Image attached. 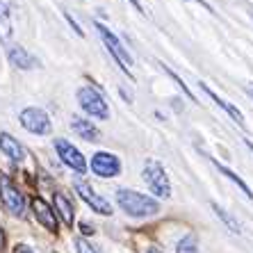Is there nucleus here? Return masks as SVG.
Wrapping results in <instances>:
<instances>
[{
	"label": "nucleus",
	"mask_w": 253,
	"mask_h": 253,
	"mask_svg": "<svg viewBox=\"0 0 253 253\" xmlns=\"http://www.w3.org/2000/svg\"><path fill=\"white\" fill-rule=\"evenodd\" d=\"M119 208L130 217H153L160 212V203L146 194H139L135 189H119L117 192Z\"/></svg>",
	"instance_id": "f257e3e1"
},
{
	"label": "nucleus",
	"mask_w": 253,
	"mask_h": 253,
	"mask_svg": "<svg viewBox=\"0 0 253 253\" xmlns=\"http://www.w3.org/2000/svg\"><path fill=\"white\" fill-rule=\"evenodd\" d=\"M78 103L83 107V112L89 114L91 119H100L105 121L110 117V107H107L105 96L100 94L98 87H91V84H84V87L78 89Z\"/></svg>",
	"instance_id": "f03ea898"
},
{
	"label": "nucleus",
	"mask_w": 253,
	"mask_h": 253,
	"mask_svg": "<svg viewBox=\"0 0 253 253\" xmlns=\"http://www.w3.org/2000/svg\"><path fill=\"white\" fill-rule=\"evenodd\" d=\"M96 30H98L100 39H103V43H105V48L110 50V55H112L114 59H117V64L121 66V71H124L128 78H132V71H130V66H132V57H130L128 48L124 46V43L119 42V37L114 35L110 28H105V25L96 23Z\"/></svg>",
	"instance_id": "7ed1b4c3"
},
{
	"label": "nucleus",
	"mask_w": 253,
	"mask_h": 253,
	"mask_svg": "<svg viewBox=\"0 0 253 253\" xmlns=\"http://www.w3.org/2000/svg\"><path fill=\"white\" fill-rule=\"evenodd\" d=\"M141 176H144V183L148 185V189H151L155 196H160V199H169V196H171L169 176H167L165 167L160 165V162H155V160H148L146 165H144Z\"/></svg>",
	"instance_id": "20e7f679"
},
{
	"label": "nucleus",
	"mask_w": 253,
	"mask_h": 253,
	"mask_svg": "<svg viewBox=\"0 0 253 253\" xmlns=\"http://www.w3.org/2000/svg\"><path fill=\"white\" fill-rule=\"evenodd\" d=\"M0 201L7 208V212H12L16 217H23L25 212V196L18 192V187H14V183L5 173H0Z\"/></svg>",
	"instance_id": "39448f33"
},
{
	"label": "nucleus",
	"mask_w": 253,
	"mask_h": 253,
	"mask_svg": "<svg viewBox=\"0 0 253 253\" xmlns=\"http://www.w3.org/2000/svg\"><path fill=\"white\" fill-rule=\"evenodd\" d=\"M18 119H21V126L32 135H48L50 132V119L39 107H25Z\"/></svg>",
	"instance_id": "423d86ee"
},
{
	"label": "nucleus",
	"mask_w": 253,
	"mask_h": 253,
	"mask_svg": "<svg viewBox=\"0 0 253 253\" xmlns=\"http://www.w3.org/2000/svg\"><path fill=\"white\" fill-rule=\"evenodd\" d=\"M55 151H57V155H59V160L64 162L69 169H73L76 173H84L87 171V160L83 158V153L78 151L71 141H66V139H55Z\"/></svg>",
	"instance_id": "0eeeda50"
},
{
	"label": "nucleus",
	"mask_w": 253,
	"mask_h": 253,
	"mask_svg": "<svg viewBox=\"0 0 253 253\" xmlns=\"http://www.w3.org/2000/svg\"><path fill=\"white\" fill-rule=\"evenodd\" d=\"M91 171L100 178H114V176H119V171H121V162H119L117 155L100 151V153H96L94 158H91Z\"/></svg>",
	"instance_id": "6e6552de"
},
{
	"label": "nucleus",
	"mask_w": 253,
	"mask_h": 253,
	"mask_svg": "<svg viewBox=\"0 0 253 253\" xmlns=\"http://www.w3.org/2000/svg\"><path fill=\"white\" fill-rule=\"evenodd\" d=\"M76 192L80 194V199H83L94 212L105 214V217H110V214H112V206H110V203H107V201L103 199L100 194H96L91 185H87V183H83V180H80V183H76Z\"/></svg>",
	"instance_id": "1a4fd4ad"
},
{
	"label": "nucleus",
	"mask_w": 253,
	"mask_h": 253,
	"mask_svg": "<svg viewBox=\"0 0 253 253\" xmlns=\"http://www.w3.org/2000/svg\"><path fill=\"white\" fill-rule=\"evenodd\" d=\"M7 59H9V64L16 66V69H21V71H30V69H35V66H39V59L23 46H12L9 48V50H7Z\"/></svg>",
	"instance_id": "9d476101"
},
{
	"label": "nucleus",
	"mask_w": 253,
	"mask_h": 253,
	"mask_svg": "<svg viewBox=\"0 0 253 253\" xmlns=\"http://www.w3.org/2000/svg\"><path fill=\"white\" fill-rule=\"evenodd\" d=\"M32 212H35L37 221L42 226H46L48 230H57V219H55L53 208L48 206L43 199H35L32 201Z\"/></svg>",
	"instance_id": "9b49d317"
},
{
	"label": "nucleus",
	"mask_w": 253,
	"mask_h": 253,
	"mask_svg": "<svg viewBox=\"0 0 253 253\" xmlns=\"http://www.w3.org/2000/svg\"><path fill=\"white\" fill-rule=\"evenodd\" d=\"M0 151L12 160V162H23V158H25V151H23V146L18 144V139H14V137L7 135V132H0Z\"/></svg>",
	"instance_id": "f8f14e48"
},
{
	"label": "nucleus",
	"mask_w": 253,
	"mask_h": 253,
	"mask_svg": "<svg viewBox=\"0 0 253 253\" xmlns=\"http://www.w3.org/2000/svg\"><path fill=\"white\" fill-rule=\"evenodd\" d=\"M201 89H203V91H206V94H208V96H210V98H212V100H214V103H217V105H219V107H221V110H224V112H226V114H228V117H230V119H233V121H235V124H237V126H244V117H242V112H240V110H237V107H235V105H230V103H226V100H224V98H221V96H219V94H217V91H212V89H210V87H208V84H206V83H201Z\"/></svg>",
	"instance_id": "ddd939ff"
},
{
	"label": "nucleus",
	"mask_w": 253,
	"mask_h": 253,
	"mask_svg": "<svg viewBox=\"0 0 253 253\" xmlns=\"http://www.w3.org/2000/svg\"><path fill=\"white\" fill-rule=\"evenodd\" d=\"M71 128H73V132H76L78 137H83V139H87V141H98V137H100L98 128H96L91 121H87V119L73 117L71 119Z\"/></svg>",
	"instance_id": "4468645a"
},
{
	"label": "nucleus",
	"mask_w": 253,
	"mask_h": 253,
	"mask_svg": "<svg viewBox=\"0 0 253 253\" xmlns=\"http://www.w3.org/2000/svg\"><path fill=\"white\" fill-rule=\"evenodd\" d=\"M55 210L59 212V217L66 226H73V203L62 192H55Z\"/></svg>",
	"instance_id": "2eb2a0df"
},
{
	"label": "nucleus",
	"mask_w": 253,
	"mask_h": 253,
	"mask_svg": "<svg viewBox=\"0 0 253 253\" xmlns=\"http://www.w3.org/2000/svg\"><path fill=\"white\" fill-rule=\"evenodd\" d=\"M12 37V16L5 2H0V42H7Z\"/></svg>",
	"instance_id": "dca6fc26"
},
{
	"label": "nucleus",
	"mask_w": 253,
	"mask_h": 253,
	"mask_svg": "<svg viewBox=\"0 0 253 253\" xmlns=\"http://www.w3.org/2000/svg\"><path fill=\"white\" fill-rule=\"evenodd\" d=\"M214 167H217V169H219V171H221V173H224V176H226V178H228V180H233V183H235V185H237V187H240V189H242V192H244V194H247V196H249V199H253V194H251V189H249V185H247V183H244V180H242V178H240V176H237L235 171H230V169H228V167H224V165H219V162H214Z\"/></svg>",
	"instance_id": "f3484780"
},
{
	"label": "nucleus",
	"mask_w": 253,
	"mask_h": 253,
	"mask_svg": "<svg viewBox=\"0 0 253 253\" xmlns=\"http://www.w3.org/2000/svg\"><path fill=\"white\" fill-rule=\"evenodd\" d=\"M212 210L217 212V217L221 219V221H224V224L228 226V228L233 230V233H242V228H240V224L235 221V217H233V214H228V212H226L221 206H217V203H212Z\"/></svg>",
	"instance_id": "a211bd4d"
},
{
	"label": "nucleus",
	"mask_w": 253,
	"mask_h": 253,
	"mask_svg": "<svg viewBox=\"0 0 253 253\" xmlns=\"http://www.w3.org/2000/svg\"><path fill=\"white\" fill-rule=\"evenodd\" d=\"M176 253H199V242L194 235H185L183 240L178 242Z\"/></svg>",
	"instance_id": "6ab92c4d"
},
{
	"label": "nucleus",
	"mask_w": 253,
	"mask_h": 253,
	"mask_svg": "<svg viewBox=\"0 0 253 253\" xmlns=\"http://www.w3.org/2000/svg\"><path fill=\"white\" fill-rule=\"evenodd\" d=\"M162 69H165V71H167V73H169V76H171V78H173V80H176V84H178V87H180V89H183V91H185V96H187V98H192V103H196L194 94H192V91H189V87H187V84H185V83H183V80H180V76H178V73H173V71H171V69H169V66H165V64H162Z\"/></svg>",
	"instance_id": "aec40b11"
},
{
	"label": "nucleus",
	"mask_w": 253,
	"mask_h": 253,
	"mask_svg": "<svg viewBox=\"0 0 253 253\" xmlns=\"http://www.w3.org/2000/svg\"><path fill=\"white\" fill-rule=\"evenodd\" d=\"M76 249H78V253H100L98 249H96L91 242L84 240V237H78L76 240Z\"/></svg>",
	"instance_id": "412c9836"
},
{
	"label": "nucleus",
	"mask_w": 253,
	"mask_h": 253,
	"mask_svg": "<svg viewBox=\"0 0 253 253\" xmlns=\"http://www.w3.org/2000/svg\"><path fill=\"white\" fill-rule=\"evenodd\" d=\"M66 21H69V23H71V25H73V30H76L78 35L83 37V30H80V25H78V23H76V21H73V18H71V16H69V14H66Z\"/></svg>",
	"instance_id": "4be33fe9"
},
{
	"label": "nucleus",
	"mask_w": 253,
	"mask_h": 253,
	"mask_svg": "<svg viewBox=\"0 0 253 253\" xmlns=\"http://www.w3.org/2000/svg\"><path fill=\"white\" fill-rule=\"evenodd\" d=\"M128 2H130V5H132V7H135L137 12H141V14H144V7H141V2H139V0H128Z\"/></svg>",
	"instance_id": "5701e85b"
},
{
	"label": "nucleus",
	"mask_w": 253,
	"mask_h": 253,
	"mask_svg": "<svg viewBox=\"0 0 253 253\" xmlns=\"http://www.w3.org/2000/svg\"><path fill=\"white\" fill-rule=\"evenodd\" d=\"M192 2H196V5H201V7H206L208 12H212V7H210V5H208L206 0H192Z\"/></svg>",
	"instance_id": "b1692460"
},
{
	"label": "nucleus",
	"mask_w": 253,
	"mask_h": 253,
	"mask_svg": "<svg viewBox=\"0 0 253 253\" xmlns=\"http://www.w3.org/2000/svg\"><path fill=\"white\" fill-rule=\"evenodd\" d=\"M16 253H32V251H30L28 247H18V249H16Z\"/></svg>",
	"instance_id": "393cba45"
},
{
	"label": "nucleus",
	"mask_w": 253,
	"mask_h": 253,
	"mask_svg": "<svg viewBox=\"0 0 253 253\" xmlns=\"http://www.w3.org/2000/svg\"><path fill=\"white\" fill-rule=\"evenodd\" d=\"M2 242H5V235H2V228H0V249H2Z\"/></svg>",
	"instance_id": "a878e982"
},
{
	"label": "nucleus",
	"mask_w": 253,
	"mask_h": 253,
	"mask_svg": "<svg viewBox=\"0 0 253 253\" xmlns=\"http://www.w3.org/2000/svg\"><path fill=\"white\" fill-rule=\"evenodd\" d=\"M148 253H162V251H160V249H155V247H151V249H148Z\"/></svg>",
	"instance_id": "bb28decb"
},
{
	"label": "nucleus",
	"mask_w": 253,
	"mask_h": 253,
	"mask_svg": "<svg viewBox=\"0 0 253 253\" xmlns=\"http://www.w3.org/2000/svg\"><path fill=\"white\" fill-rule=\"evenodd\" d=\"M247 146H249V148H251V151H253V141H251V139H247Z\"/></svg>",
	"instance_id": "cd10ccee"
},
{
	"label": "nucleus",
	"mask_w": 253,
	"mask_h": 253,
	"mask_svg": "<svg viewBox=\"0 0 253 253\" xmlns=\"http://www.w3.org/2000/svg\"><path fill=\"white\" fill-rule=\"evenodd\" d=\"M251 94H253V87H251Z\"/></svg>",
	"instance_id": "c85d7f7f"
}]
</instances>
